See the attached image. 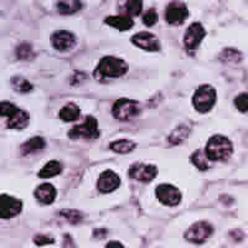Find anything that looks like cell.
I'll return each mask as SVG.
<instances>
[{"label":"cell","instance_id":"33","mask_svg":"<svg viewBox=\"0 0 248 248\" xmlns=\"http://www.w3.org/2000/svg\"><path fill=\"white\" fill-rule=\"evenodd\" d=\"M106 248H125V247H124L121 242H117V241H110V242L106 246Z\"/></svg>","mask_w":248,"mask_h":248},{"label":"cell","instance_id":"6","mask_svg":"<svg viewBox=\"0 0 248 248\" xmlns=\"http://www.w3.org/2000/svg\"><path fill=\"white\" fill-rule=\"evenodd\" d=\"M68 137L71 139H97L99 137L98 122L94 117L88 116L83 123L77 124L68 132Z\"/></svg>","mask_w":248,"mask_h":248},{"label":"cell","instance_id":"2","mask_svg":"<svg viewBox=\"0 0 248 248\" xmlns=\"http://www.w3.org/2000/svg\"><path fill=\"white\" fill-rule=\"evenodd\" d=\"M205 153L211 161H226L233 153V144L227 137L217 134L211 137L206 144Z\"/></svg>","mask_w":248,"mask_h":248},{"label":"cell","instance_id":"8","mask_svg":"<svg viewBox=\"0 0 248 248\" xmlns=\"http://www.w3.org/2000/svg\"><path fill=\"white\" fill-rule=\"evenodd\" d=\"M155 195L163 205L170 206V207L178 206L181 202L180 190L170 184H160L155 190Z\"/></svg>","mask_w":248,"mask_h":248},{"label":"cell","instance_id":"13","mask_svg":"<svg viewBox=\"0 0 248 248\" xmlns=\"http://www.w3.org/2000/svg\"><path fill=\"white\" fill-rule=\"evenodd\" d=\"M158 175V168L152 164L136 163L129 168V176L141 183H149Z\"/></svg>","mask_w":248,"mask_h":248},{"label":"cell","instance_id":"7","mask_svg":"<svg viewBox=\"0 0 248 248\" xmlns=\"http://www.w3.org/2000/svg\"><path fill=\"white\" fill-rule=\"evenodd\" d=\"M214 233V227L206 221H199V222L194 223L190 226L187 231L185 232L184 237L186 241H189L191 243H196V245H201L205 242L211 234Z\"/></svg>","mask_w":248,"mask_h":248},{"label":"cell","instance_id":"28","mask_svg":"<svg viewBox=\"0 0 248 248\" xmlns=\"http://www.w3.org/2000/svg\"><path fill=\"white\" fill-rule=\"evenodd\" d=\"M60 215L62 217H65L70 223H74V225L81 222L82 218H83V214L78 210H62V211H60Z\"/></svg>","mask_w":248,"mask_h":248},{"label":"cell","instance_id":"24","mask_svg":"<svg viewBox=\"0 0 248 248\" xmlns=\"http://www.w3.org/2000/svg\"><path fill=\"white\" fill-rule=\"evenodd\" d=\"M191 163L201 171H205V170L209 169V159L206 156L205 150H195L191 155Z\"/></svg>","mask_w":248,"mask_h":248},{"label":"cell","instance_id":"3","mask_svg":"<svg viewBox=\"0 0 248 248\" xmlns=\"http://www.w3.org/2000/svg\"><path fill=\"white\" fill-rule=\"evenodd\" d=\"M0 114L1 117H6L9 119L6 124L9 129L21 130L28 127L30 122V117L26 110L20 109L9 101L0 102Z\"/></svg>","mask_w":248,"mask_h":248},{"label":"cell","instance_id":"30","mask_svg":"<svg viewBox=\"0 0 248 248\" xmlns=\"http://www.w3.org/2000/svg\"><path fill=\"white\" fill-rule=\"evenodd\" d=\"M158 13H156V10L155 9H149V10H147V12L144 13L143 15V24L144 25H147L148 28H150V26L155 25V24L158 23Z\"/></svg>","mask_w":248,"mask_h":248},{"label":"cell","instance_id":"18","mask_svg":"<svg viewBox=\"0 0 248 248\" xmlns=\"http://www.w3.org/2000/svg\"><path fill=\"white\" fill-rule=\"evenodd\" d=\"M46 147V141L45 139L41 138V137H34V138L29 139L28 141L21 145V154L23 155H29L32 154V153L40 152V150H43L44 148Z\"/></svg>","mask_w":248,"mask_h":248},{"label":"cell","instance_id":"26","mask_svg":"<svg viewBox=\"0 0 248 248\" xmlns=\"http://www.w3.org/2000/svg\"><path fill=\"white\" fill-rule=\"evenodd\" d=\"M243 55L236 48H225L220 54L218 59L222 62H240Z\"/></svg>","mask_w":248,"mask_h":248},{"label":"cell","instance_id":"32","mask_svg":"<svg viewBox=\"0 0 248 248\" xmlns=\"http://www.w3.org/2000/svg\"><path fill=\"white\" fill-rule=\"evenodd\" d=\"M34 242L36 243L37 246H44V245H51V243H54L55 240L50 238L47 236H44V234H39L34 238Z\"/></svg>","mask_w":248,"mask_h":248},{"label":"cell","instance_id":"31","mask_svg":"<svg viewBox=\"0 0 248 248\" xmlns=\"http://www.w3.org/2000/svg\"><path fill=\"white\" fill-rule=\"evenodd\" d=\"M234 106H236V108L240 110V112H248V93H240V94L234 98Z\"/></svg>","mask_w":248,"mask_h":248},{"label":"cell","instance_id":"27","mask_svg":"<svg viewBox=\"0 0 248 248\" xmlns=\"http://www.w3.org/2000/svg\"><path fill=\"white\" fill-rule=\"evenodd\" d=\"M15 52H16V56L19 60H25V61H28V60H31L34 57L32 47H31L30 44L28 43L20 44L16 47V51H15Z\"/></svg>","mask_w":248,"mask_h":248},{"label":"cell","instance_id":"9","mask_svg":"<svg viewBox=\"0 0 248 248\" xmlns=\"http://www.w3.org/2000/svg\"><path fill=\"white\" fill-rule=\"evenodd\" d=\"M206 30L202 24L196 21L192 23L189 28L186 29V32L184 35V45L187 51H195L200 46L201 41L205 39Z\"/></svg>","mask_w":248,"mask_h":248},{"label":"cell","instance_id":"20","mask_svg":"<svg viewBox=\"0 0 248 248\" xmlns=\"http://www.w3.org/2000/svg\"><path fill=\"white\" fill-rule=\"evenodd\" d=\"M137 144L130 139H118L109 144V149L118 154H128L132 150L136 149Z\"/></svg>","mask_w":248,"mask_h":248},{"label":"cell","instance_id":"25","mask_svg":"<svg viewBox=\"0 0 248 248\" xmlns=\"http://www.w3.org/2000/svg\"><path fill=\"white\" fill-rule=\"evenodd\" d=\"M10 82H12L13 88H14V90L19 93H29L32 91V88H34V86L31 85L28 79L24 78V77H21V76L13 77L12 81Z\"/></svg>","mask_w":248,"mask_h":248},{"label":"cell","instance_id":"29","mask_svg":"<svg viewBox=\"0 0 248 248\" xmlns=\"http://www.w3.org/2000/svg\"><path fill=\"white\" fill-rule=\"evenodd\" d=\"M124 9L127 10V13L129 15L137 16L143 10V1H140V0H129V1L124 4Z\"/></svg>","mask_w":248,"mask_h":248},{"label":"cell","instance_id":"21","mask_svg":"<svg viewBox=\"0 0 248 248\" xmlns=\"http://www.w3.org/2000/svg\"><path fill=\"white\" fill-rule=\"evenodd\" d=\"M190 132H191V129H190L187 125L181 124V125H179L178 128H175V129L172 130L171 134L168 137V140H169V143L172 144V145H178V144L183 143V141H185L186 139H187Z\"/></svg>","mask_w":248,"mask_h":248},{"label":"cell","instance_id":"1","mask_svg":"<svg viewBox=\"0 0 248 248\" xmlns=\"http://www.w3.org/2000/svg\"><path fill=\"white\" fill-rule=\"evenodd\" d=\"M128 63L124 60L114 56L102 57L98 66L96 67L93 76L102 81L105 78H117L127 74Z\"/></svg>","mask_w":248,"mask_h":248},{"label":"cell","instance_id":"17","mask_svg":"<svg viewBox=\"0 0 248 248\" xmlns=\"http://www.w3.org/2000/svg\"><path fill=\"white\" fill-rule=\"evenodd\" d=\"M105 23L119 31H128L134 26V21L129 16H125V15L108 16L106 17Z\"/></svg>","mask_w":248,"mask_h":248},{"label":"cell","instance_id":"14","mask_svg":"<svg viewBox=\"0 0 248 248\" xmlns=\"http://www.w3.org/2000/svg\"><path fill=\"white\" fill-rule=\"evenodd\" d=\"M132 43L139 48L144 51H149V52H158L160 51L161 45L160 41L154 34L149 32V31H141L138 34L133 35L132 36Z\"/></svg>","mask_w":248,"mask_h":248},{"label":"cell","instance_id":"19","mask_svg":"<svg viewBox=\"0 0 248 248\" xmlns=\"http://www.w3.org/2000/svg\"><path fill=\"white\" fill-rule=\"evenodd\" d=\"M79 114H81V109H79L78 106H77L76 103H72V102H70V103H67L65 107L61 108L59 116L62 121L74 122V121H77V119H78Z\"/></svg>","mask_w":248,"mask_h":248},{"label":"cell","instance_id":"11","mask_svg":"<svg viewBox=\"0 0 248 248\" xmlns=\"http://www.w3.org/2000/svg\"><path fill=\"white\" fill-rule=\"evenodd\" d=\"M51 45L60 52H67L76 45V36L71 31L57 30L51 35Z\"/></svg>","mask_w":248,"mask_h":248},{"label":"cell","instance_id":"15","mask_svg":"<svg viewBox=\"0 0 248 248\" xmlns=\"http://www.w3.org/2000/svg\"><path fill=\"white\" fill-rule=\"evenodd\" d=\"M121 185V178L112 170H105L99 175L97 181V189L103 194H108L117 190Z\"/></svg>","mask_w":248,"mask_h":248},{"label":"cell","instance_id":"4","mask_svg":"<svg viewBox=\"0 0 248 248\" xmlns=\"http://www.w3.org/2000/svg\"><path fill=\"white\" fill-rule=\"evenodd\" d=\"M216 99V90L210 85H202L195 91L192 96V105L199 113H207L214 108Z\"/></svg>","mask_w":248,"mask_h":248},{"label":"cell","instance_id":"23","mask_svg":"<svg viewBox=\"0 0 248 248\" xmlns=\"http://www.w3.org/2000/svg\"><path fill=\"white\" fill-rule=\"evenodd\" d=\"M56 6L60 14L71 15L79 12L83 8V4H82V1H72V0H70V1H59Z\"/></svg>","mask_w":248,"mask_h":248},{"label":"cell","instance_id":"12","mask_svg":"<svg viewBox=\"0 0 248 248\" xmlns=\"http://www.w3.org/2000/svg\"><path fill=\"white\" fill-rule=\"evenodd\" d=\"M23 210V202L10 195L3 194L0 196V217L3 220H9L17 216Z\"/></svg>","mask_w":248,"mask_h":248},{"label":"cell","instance_id":"22","mask_svg":"<svg viewBox=\"0 0 248 248\" xmlns=\"http://www.w3.org/2000/svg\"><path fill=\"white\" fill-rule=\"evenodd\" d=\"M62 164L57 160H50L45 167L39 171V176L43 179L54 178L56 175L61 174Z\"/></svg>","mask_w":248,"mask_h":248},{"label":"cell","instance_id":"10","mask_svg":"<svg viewBox=\"0 0 248 248\" xmlns=\"http://www.w3.org/2000/svg\"><path fill=\"white\" fill-rule=\"evenodd\" d=\"M189 17V9L183 1H172L167 6L165 20L170 25H181Z\"/></svg>","mask_w":248,"mask_h":248},{"label":"cell","instance_id":"5","mask_svg":"<svg viewBox=\"0 0 248 248\" xmlns=\"http://www.w3.org/2000/svg\"><path fill=\"white\" fill-rule=\"evenodd\" d=\"M140 113V106L137 101L128 98H119L112 107V114L117 121L129 122Z\"/></svg>","mask_w":248,"mask_h":248},{"label":"cell","instance_id":"16","mask_svg":"<svg viewBox=\"0 0 248 248\" xmlns=\"http://www.w3.org/2000/svg\"><path fill=\"white\" fill-rule=\"evenodd\" d=\"M34 195H35V198H36L41 203L50 205V203L54 202L55 199H56L57 191L52 184L45 183L37 186Z\"/></svg>","mask_w":248,"mask_h":248}]
</instances>
